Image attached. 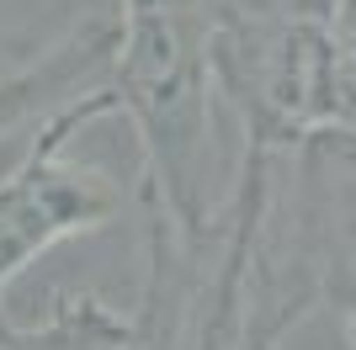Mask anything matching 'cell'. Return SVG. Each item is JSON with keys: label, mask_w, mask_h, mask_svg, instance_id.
Masks as SVG:
<instances>
[{"label": "cell", "mask_w": 356, "mask_h": 350, "mask_svg": "<svg viewBox=\"0 0 356 350\" xmlns=\"http://www.w3.org/2000/svg\"><path fill=\"white\" fill-rule=\"evenodd\" d=\"M96 53H102V38H86V43H64L59 53H38V64L16 74H0V138L22 128L32 112H43L54 96H64L70 80H80Z\"/></svg>", "instance_id": "cell-1"}, {"label": "cell", "mask_w": 356, "mask_h": 350, "mask_svg": "<svg viewBox=\"0 0 356 350\" xmlns=\"http://www.w3.org/2000/svg\"><path fill=\"white\" fill-rule=\"evenodd\" d=\"M54 16V0H0V74L27 69V48Z\"/></svg>", "instance_id": "cell-2"}]
</instances>
